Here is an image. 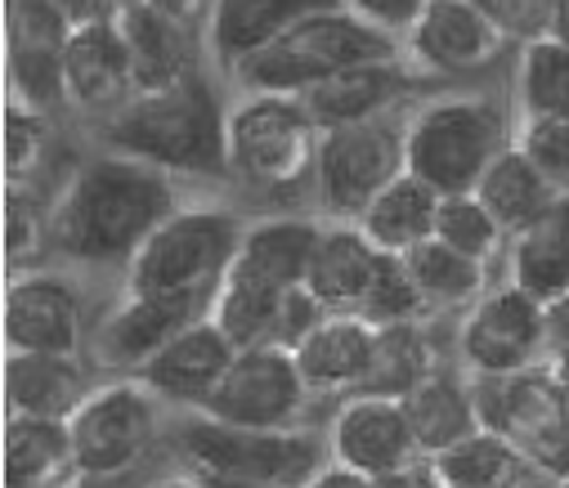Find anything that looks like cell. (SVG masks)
I'll use <instances>...</instances> for the list:
<instances>
[{
    "label": "cell",
    "mask_w": 569,
    "mask_h": 488,
    "mask_svg": "<svg viewBox=\"0 0 569 488\" xmlns=\"http://www.w3.org/2000/svg\"><path fill=\"white\" fill-rule=\"evenodd\" d=\"M180 448L202 466V475L220 479H256V484H306L323 461L310 435L264 430V426H233L220 417H189L180 426Z\"/></svg>",
    "instance_id": "8"
},
{
    "label": "cell",
    "mask_w": 569,
    "mask_h": 488,
    "mask_svg": "<svg viewBox=\"0 0 569 488\" xmlns=\"http://www.w3.org/2000/svg\"><path fill=\"white\" fill-rule=\"evenodd\" d=\"M445 488H511L525 470V448L489 426H480L476 435H467L462 444L445 448L440 457H431Z\"/></svg>",
    "instance_id": "31"
},
{
    "label": "cell",
    "mask_w": 569,
    "mask_h": 488,
    "mask_svg": "<svg viewBox=\"0 0 569 488\" xmlns=\"http://www.w3.org/2000/svg\"><path fill=\"white\" fill-rule=\"evenodd\" d=\"M421 309H426V296H421L417 282H412L408 260L395 256V251H386V256H381V269H377V278H372V287H368V296H363V305H359V313H363L368 322H377V328H390V322H412Z\"/></svg>",
    "instance_id": "36"
},
{
    "label": "cell",
    "mask_w": 569,
    "mask_h": 488,
    "mask_svg": "<svg viewBox=\"0 0 569 488\" xmlns=\"http://www.w3.org/2000/svg\"><path fill=\"white\" fill-rule=\"evenodd\" d=\"M162 167L139 157H99L77 171L54 207L50 238L77 260H134L176 211Z\"/></svg>",
    "instance_id": "1"
},
{
    "label": "cell",
    "mask_w": 569,
    "mask_h": 488,
    "mask_svg": "<svg viewBox=\"0 0 569 488\" xmlns=\"http://www.w3.org/2000/svg\"><path fill=\"white\" fill-rule=\"evenodd\" d=\"M306 372L297 363V350L282 341H260L233 355L216 390L202 399L198 412L233 421V426H264L282 430L306 404Z\"/></svg>",
    "instance_id": "9"
},
{
    "label": "cell",
    "mask_w": 569,
    "mask_h": 488,
    "mask_svg": "<svg viewBox=\"0 0 569 488\" xmlns=\"http://www.w3.org/2000/svg\"><path fill=\"white\" fill-rule=\"evenodd\" d=\"M520 99L529 117H560L569 121V46L542 37L525 50L520 68Z\"/></svg>",
    "instance_id": "34"
},
{
    "label": "cell",
    "mask_w": 569,
    "mask_h": 488,
    "mask_svg": "<svg viewBox=\"0 0 569 488\" xmlns=\"http://www.w3.org/2000/svg\"><path fill=\"white\" fill-rule=\"evenodd\" d=\"M403 412H408V426L426 457H440L445 448H453L480 430L476 395L449 372H431L426 381H417L403 395Z\"/></svg>",
    "instance_id": "26"
},
{
    "label": "cell",
    "mask_w": 569,
    "mask_h": 488,
    "mask_svg": "<svg viewBox=\"0 0 569 488\" xmlns=\"http://www.w3.org/2000/svg\"><path fill=\"white\" fill-rule=\"evenodd\" d=\"M542 346H547V305L516 282L489 291L462 328V355L480 377L529 372Z\"/></svg>",
    "instance_id": "12"
},
{
    "label": "cell",
    "mask_w": 569,
    "mask_h": 488,
    "mask_svg": "<svg viewBox=\"0 0 569 488\" xmlns=\"http://www.w3.org/2000/svg\"><path fill=\"white\" fill-rule=\"evenodd\" d=\"M381 247L363 233V229H332V233H319V247L310 256V269H306V291L323 305V309H355L363 305L377 269H381Z\"/></svg>",
    "instance_id": "22"
},
{
    "label": "cell",
    "mask_w": 569,
    "mask_h": 488,
    "mask_svg": "<svg viewBox=\"0 0 569 488\" xmlns=\"http://www.w3.org/2000/svg\"><path fill=\"white\" fill-rule=\"evenodd\" d=\"M476 198L493 211V220H498L507 233H516V229H525L538 211H547V207L560 198V189L533 167V161H529L520 148H502V152L489 161V171L480 176Z\"/></svg>",
    "instance_id": "30"
},
{
    "label": "cell",
    "mask_w": 569,
    "mask_h": 488,
    "mask_svg": "<svg viewBox=\"0 0 569 488\" xmlns=\"http://www.w3.org/2000/svg\"><path fill=\"white\" fill-rule=\"evenodd\" d=\"M547 32H551V41H560V46H569V0H556V6H551V19H547Z\"/></svg>",
    "instance_id": "45"
},
{
    "label": "cell",
    "mask_w": 569,
    "mask_h": 488,
    "mask_svg": "<svg viewBox=\"0 0 569 488\" xmlns=\"http://www.w3.org/2000/svg\"><path fill=\"white\" fill-rule=\"evenodd\" d=\"M238 225L224 211H176L130 260V291L158 296L202 309L216 300L233 256H238Z\"/></svg>",
    "instance_id": "5"
},
{
    "label": "cell",
    "mask_w": 569,
    "mask_h": 488,
    "mask_svg": "<svg viewBox=\"0 0 569 488\" xmlns=\"http://www.w3.org/2000/svg\"><path fill=\"white\" fill-rule=\"evenodd\" d=\"M547 346H551V355L560 363L569 359V296L547 305Z\"/></svg>",
    "instance_id": "42"
},
{
    "label": "cell",
    "mask_w": 569,
    "mask_h": 488,
    "mask_svg": "<svg viewBox=\"0 0 569 488\" xmlns=\"http://www.w3.org/2000/svg\"><path fill=\"white\" fill-rule=\"evenodd\" d=\"M346 6L386 32H412V23L426 10V0H346Z\"/></svg>",
    "instance_id": "38"
},
{
    "label": "cell",
    "mask_w": 569,
    "mask_h": 488,
    "mask_svg": "<svg viewBox=\"0 0 569 488\" xmlns=\"http://www.w3.org/2000/svg\"><path fill=\"white\" fill-rule=\"evenodd\" d=\"M502 152L498 108L485 99H445L431 103L403 135V161L431 189L476 193L489 161Z\"/></svg>",
    "instance_id": "6"
},
{
    "label": "cell",
    "mask_w": 569,
    "mask_h": 488,
    "mask_svg": "<svg viewBox=\"0 0 569 488\" xmlns=\"http://www.w3.org/2000/svg\"><path fill=\"white\" fill-rule=\"evenodd\" d=\"M77 470H130L153 439V395L144 381H117L77 404L68 417Z\"/></svg>",
    "instance_id": "11"
},
{
    "label": "cell",
    "mask_w": 569,
    "mask_h": 488,
    "mask_svg": "<svg viewBox=\"0 0 569 488\" xmlns=\"http://www.w3.org/2000/svg\"><path fill=\"white\" fill-rule=\"evenodd\" d=\"M476 408H480V426L516 439L525 457H538L560 430H569L565 390L533 372L485 377L476 390Z\"/></svg>",
    "instance_id": "14"
},
{
    "label": "cell",
    "mask_w": 569,
    "mask_h": 488,
    "mask_svg": "<svg viewBox=\"0 0 569 488\" xmlns=\"http://www.w3.org/2000/svg\"><path fill=\"white\" fill-rule=\"evenodd\" d=\"M207 488H282V484H256V479H220V475H202Z\"/></svg>",
    "instance_id": "47"
},
{
    "label": "cell",
    "mask_w": 569,
    "mask_h": 488,
    "mask_svg": "<svg viewBox=\"0 0 569 488\" xmlns=\"http://www.w3.org/2000/svg\"><path fill=\"white\" fill-rule=\"evenodd\" d=\"M516 148L533 161V167L560 193H569V121H560V117H529L525 121V139Z\"/></svg>",
    "instance_id": "37"
},
{
    "label": "cell",
    "mask_w": 569,
    "mask_h": 488,
    "mask_svg": "<svg viewBox=\"0 0 569 488\" xmlns=\"http://www.w3.org/2000/svg\"><path fill=\"white\" fill-rule=\"evenodd\" d=\"M189 322H198L193 305L130 291V300L99 328L94 355H99V363H112V368H144L176 332L189 328Z\"/></svg>",
    "instance_id": "21"
},
{
    "label": "cell",
    "mask_w": 569,
    "mask_h": 488,
    "mask_svg": "<svg viewBox=\"0 0 569 488\" xmlns=\"http://www.w3.org/2000/svg\"><path fill=\"white\" fill-rule=\"evenodd\" d=\"M149 488H207V484L198 475V479H162V484H149Z\"/></svg>",
    "instance_id": "48"
},
{
    "label": "cell",
    "mask_w": 569,
    "mask_h": 488,
    "mask_svg": "<svg viewBox=\"0 0 569 488\" xmlns=\"http://www.w3.org/2000/svg\"><path fill=\"white\" fill-rule=\"evenodd\" d=\"M149 10H158L162 19H171V23H180V19H189V10H193V0H144Z\"/></svg>",
    "instance_id": "46"
},
{
    "label": "cell",
    "mask_w": 569,
    "mask_h": 488,
    "mask_svg": "<svg viewBox=\"0 0 569 488\" xmlns=\"http://www.w3.org/2000/svg\"><path fill=\"white\" fill-rule=\"evenodd\" d=\"M426 377H431V350H426V341H421V332L412 328V322H390V328H377L372 372H368L359 395L403 399Z\"/></svg>",
    "instance_id": "33"
},
{
    "label": "cell",
    "mask_w": 569,
    "mask_h": 488,
    "mask_svg": "<svg viewBox=\"0 0 569 488\" xmlns=\"http://www.w3.org/2000/svg\"><path fill=\"white\" fill-rule=\"evenodd\" d=\"M319 139L323 126L310 117L301 94L256 90L229 117V167L260 189L297 185L319 161Z\"/></svg>",
    "instance_id": "7"
},
{
    "label": "cell",
    "mask_w": 569,
    "mask_h": 488,
    "mask_svg": "<svg viewBox=\"0 0 569 488\" xmlns=\"http://www.w3.org/2000/svg\"><path fill=\"white\" fill-rule=\"evenodd\" d=\"M68 470H77L68 417H14L10 421V435H6V484L10 488H54Z\"/></svg>",
    "instance_id": "28"
},
{
    "label": "cell",
    "mask_w": 569,
    "mask_h": 488,
    "mask_svg": "<svg viewBox=\"0 0 569 488\" xmlns=\"http://www.w3.org/2000/svg\"><path fill=\"white\" fill-rule=\"evenodd\" d=\"M6 341L23 355H72L81 341V300L59 273H28L6 300Z\"/></svg>",
    "instance_id": "16"
},
{
    "label": "cell",
    "mask_w": 569,
    "mask_h": 488,
    "mask_svg": "<svg viewBox=\"0 0 569 488\" xmlns=\"http://www.w3.org/2000/svg\"><path fill=\"white\" fill-rule=\"evenodd\" d=\"M6 390L14 417H72L86 399L81 368L68 355H23L14 350L6 368Z\"/></svg>",
    "instance_id": "29"
},
{
    "label": "cell",
    "mask_w": 569,
    "mask_h": 488,
    "mask_svg": "<svg viewBox=\"0 0 569 488\" xmlns=\"http://www.w3.org/2000/svg\"><path fill=\"white\" fill-rule=\"evenodd\" d=\"M440 202H445L440 189H431L421 176L403 171V176H395V180L368 202V211L359 216V229H363L381 251L403 256V251H412L417 242L436 238Z\"/></svg>",
    "instance_id": "24"
},
{
    "label": "cell",
    "mask_w": 569,
    "mask_h": 488,
    "mask_svg": "<svg viewBox=\"0 0 569 488\" xmlns=\"http://www.w3.org/2000/svg\"><path fill=\"white\" fill-rule=\"evenodd\" d=\"M507 229L493 220V211L476 198V193H449L445 202H440V216H436V238L445 242V247H453V251H462V256H471V260H489L493 251H498V238H502Z\"/></svg>",
    "instance_id": "35"
},
{
    "label": "cell",
    "mask_w": 569,
    "mask_h": 488,
    "mask_svg": "<svg viewBox=\"0 0 569 488\" xmlns=\"http://www.w3.org/2000/svg\"><path fill=\"white\" fill-rule=\"evenodd\" d=\"M565 488H569V484H565Z\"/></svg>",
    "instance_id": "50"
},
{
    "label": "cell",
    "mask_w": 569,
    "mask_h": 488,
    "mask_svg": "<svg viewBox=\"0 0 569 488\" xmlns=\"http://www.w3.org/2000/svg\"><path fill=\"white\" fill-rule=\"evenodd\" d=\"M560 390H565V404H569V359L560 363Z\"/></svg>",
    "instance_id": "49"
},
{
    "label": "cell",
    "mask_w": 569,
    "mask_h": 488,
    "mask_svg": "<svg viewBox=\"0 0 569 488\" xmlns=\"http://www.w3.org/2000/svg\"><path fill=\"white\" fill-rule=\"evenodd\" d=\"M372 484H377V488H445V479H440L436 461H431V466H417V461H408V466H399V470L377 475Z\"/></svg>",
    "instance_id": "40"
},
{
    "label": "cell",
    "mask_w": 569,
    "mask_h": 488,
    "mask_svg": "<svg viewBox=\"0 0 569 488\" xmlns=\"http://www.w3.org/2000/svg\"><path fill=\"white\" fill-rule=\"evenodd\" d=\"M408 90V72L390 59V63H363V68H346L323 77L319 86H310L301 99L310 108V117L328 130V126H350V121H372L390 99H399Z\"/></svg>",
    "instance_id": "25"
},
{
    "label": "cell",
    "mask_w": 569,
    "mask_h": 488,
    "mask_svg": "<svg viewBox=\"0 0 569 488\" xmlns=\"http://www.w3.org/2000/svg\"><path fill=\"white\" fill-rule=\"evenodd\" d=\"M511 273L533 300L551 305L569 296V193L538 211L511 242Z\"/></svg>",
    "instance_id": "23"
},
{
    "label": "cell",
    "mask_w": 569,
    "mask_h": 488,
    "mask_svg": "<svg viewBox=\"0 0 569 488\" xmlns=\"http://www.w3.org/2000/svg\"><path fill=\"white\" fill-rule=\"evenodd\" d=\"M507 28L485 0H426L412 23V54L436 72H480L502 54Z\"/></svg>",
    "instance_id": "13"
},
{
    "label": "cell",
    "mask_w": 569,
    "mask_h": 488,
    "mask_svg": "<svg viewBox=\"0 0 569 488\" xmlns=\"http://www.w3.org/2000/svg\"><path fill=\"white\" fill-rule=\"evenodd\" d=\"M395 59V32L368 23L363 14L323 10L306 19L297 32L264 46L260 54L242 59L233 72L264 94H306L332 72L363 68V63H390Z\"/></svg>",
    "instance_id": "4"
},
{
    "label": "cell",
    "mask_w": 569,
    "mask_h": 488,
    "mask_svg": "<svg viewBox=\"0 0 569 488\" xmlns=\"http://www.w3.org/2000/svg\"><path fill=\"white\" fill-rule=\"evenodd\" d=\"M112 23L121 28V41L130 54L134 94H153V90L184 81V59H180V41H176L171 19L149 10L144 0H117Z\"/></svg>",
    "instance_id": "27"
},
{
    "label": "cell",
    "mask_w": 569,
    "mask_h": 488,
    "mask_svg": "<svg viewBox=\"0 0 569 488\" xmlns=\"http://www.w3.org/2000/svg\"><path fill=\"white\" fill-rule=\"evenodd\" d=\"M63 90L81 108H121L134 94L130 54L112 19L77 23L63 41Z\"/></svg>",
    "instance_id": "18"
},
{
    "label": "cell",
    "mask_w": 569,
    "mask_h": 488,
    "mask_svg": "<svg viewBox=\"0 0 569 488\" xmlns=\"http://www.w3.org/2000/svg\"><path fill=\"white\" fill-rule=\"evenodd\" d=\"M315 247L319 229L306 220H269L242 233L238 256L211 305V318L238 350L278 337L282 309L306 287Z\"/></svg>",
    "instance_id": "2"
},
{
    "label": "cell",
    "mask_w": 569,
    "mask_h": 488,
    "mask_svg": "<svg viewBox=\"0 0 569 488\" xmlns=\"http://www.w3.org/2000/svg\"><path fill=\"white\" fill-rule=\"evenodd\" d=\"M238 346L220 332V322H189L184 332H176L144 368H139V381H144L153 395L176 399V404H198L216 390V381L224 377V368L233 363Z\"/></svg>",
    "instance_id": "17"
},
{
    "label": "cell",
    "mask_w": 569,
    "mask_h": 488,
    "mask_svg": "<svg viewBox=\"0 0 569 488\" xmlns=\"http://www.w3.org/2000/svg\"><path fill=\"white\" fill-rule=\"evenodd\" d=\"M408 273L417 282V291L426 296V305H462L485 287V265L445 247L440 238H426L412 251H403Z\"/></svg>",
    "instance_id": "32"
},
{
    "label": "cell",
    "mask_w": 569,
    "mask_h": 488,
    "mask_svg": "<svg viewBox=\"0 0 569 488\" xmlns=\"http://www.w3.org/2000/svg\"><path fill=\"white\" fill-rule=\"evenodd\" d=\"M337 6L341 0H216L207 41L224 68H238L242 59L297 32L306 19L337 10Z\"/></svg>",
    "instance_id": "20"
},
{
    "label": "cell",
    "mask_w": 569,
    "mask_h": 488,
    "mask_svg": "<svg viewBox=\"0 0 569 488\" xmlns=\"http://www.w3.org/2000/svg\"><path fill=\"white\" fill-rule=\"evenodd\" d=\"M301 488H377V484H372V475H363L346 461H332V466H319Z\"/></svg>",
    "instance_id": "41"
},
{
    "label": "cell",
    "mask_w": 569,
    "mask_h": 488,
    "mask_svg": "<svg viewBox=\"0 0 569 488\" xmlns=\"http://www.w3.org/2000/svg\"><path fill=\"white\" fill-rule=\"evenodd\" d=\"M332 452L337 461L363 470V475H386L408 461H417V435L408 426L403 399L390 395H355L337 421H332Z\"/></svg>",
    "instance_id": "15"
},
{
    "label": "cell",
    "mask_w": 569,
    "mask_h": 488,
    "mask_svg": "<svg viewBox=\"0 0 569 488\" xmlns=\"http://www.w3.org/2000/svg\"><path fill=\"white\" fill-rule=\"evenodd\" d=\"M37 139H41L37 117L23 112V108H14V112H10V167H14V171H23L28 161L37 157V148H41Z\"/></svg>",
    "instance_id": "39"
},
{
    "label": "cell",
    "mask_w": 569,
    "mask_h": 488,
    "mask_svg": "<svg viewBox=\"0 0 569 488\" xmlns=\"http://www.w3.org/2000/svg\"><path fill=\"white\" fill-rule=\"evenodd\" d=\"M108 139L126 148V157L153 161L162 171L216 176L229 167V121L216 94L193 77L153 94H130L112 108Z\"/></svg>",
    "instance_id": "3"
},
{
    "label": "cell",
    "mask_w": 569,
    "mask_h": 488,
    "mask_svg": "<svg viewBox=\"0 0 569 488\" xmlns=\"http://www.w3.org/2000/svg\"><path fill=\"white\" fill-rule=\"evenodd\" d=\"M63 488H134V484L126 479V470H108V475H99V470H77Z\"/></svg>",
    "instance_id": "44"
},
{
    "label": "cell",
    "mask_w": 569,
    "mask_h": 488,
    "mask_svg": "<svg viewBox=\"0 0 569 488\" xmlns=\"http://www.w3.org/2000/svg\"><path fill=\"white\" fill-rule=\"evenodd\" d=\"M63 10V19L77 28V23H90V19H112L108 14V0H54Z\"/></svg>",
    "instance_id": "43"
},
{
    "label": "cell",
    "mask_w": 569,
    "mask_h": 488,
    "mask_svg": "<svg viewBox=\"0 0 569 488\" xmlns=\"http://www.w3.org/2000/svg\"><path fill=\"white\" fill-rule=\"evenodd\" d=\"M377 350V322L355 309H332L297 341V363L310 390H363Z\"/></svg>",
    "instance_id": "19"
},
{
    "label": "cell",
    "mask_w": 569,
    "mask_h": 488,
    "mask_svg": "<svg viewBox=\"0 0 569 488\" xmlns=\"http://www.w3.org/2000/svg\"><path fill=\"white\" fill-rule=\"evenodd\" d=\"M319 193L332 211L341 216H363L368 202L408 171L403 161V139L386 121H350V126H328L319 139Z\"/></svg>",
    "instance_id": "10"
}]
</instances>
